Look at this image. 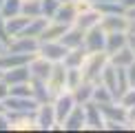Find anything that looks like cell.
<instances>
[{
    "mask_svg": "<svg viewBox=\"0 0 135 133\" xmlns=\"http://www.w3.org/2000/svg\"><path fill=\"white\" fill-rule=\"evenodd\" d=\"M126 78H128V87H135V60L126 66Z\"/></svg>",
    "mask_w": 135,
    "mask_h": 133,
    "instance_id": "39",
    "label": "cell"
},
{
    "mask_svg": "<svg viewBox=\"0 0 135 133\" xmlns=\"http://www.w3.org/2000/svg\"><path fill=\"white\" fill-rule=\"evenodd\" d=\"M0 131H9V118H7V111H0Z\"/></svg>",
    "mask_w": 135,
    "mask_h": 133,
    "instance_id": "40",
    "label": "cell"
},
{
    "mask_svg": "<svg viewBox=\"0 0 135 133\" xmlns=\"http://www.w3.org/2000/svg\"><path fill=\"white\" fill-rule=\"evenodd\" d=\"M60 42L64 44L66 49H75V47H84V31L78 29L75 25H69V29L62 33Z\"/></svg>",
    "mask_w": 135,
    "mask_h": 133,
    "instance_id": "18",
    "label": "cell"
},
{
    "mask_svg": "<svg viewBox=\"0 0 135 133\" xmlns=\"http://www.w3.org/2000/svg\"><path fill=\"white\" fill-rule=\"evenodd\" d=\"M128 89V78H126V69L124 66H117V98L122 96Z\"/></svg>",
    "mask_w": 135,
    "mask_h": 133,
    "instance_id": "35",
    "label": "cell"
},
{
    "mask_svg": "<svg viewBox=\"0 0 135 133\" xmlns=\"http://www.w3.org/2000/svg\"><path fill=\"white\" fill-rule=\"evenodd\" d=\"M126 18H135V7H131V9H126Z\"/></svg>",
    "mask_w": 135,
    "mask_h": 133,
    "instance_id": "45",
    "label": "cell"
},
{
    "mask_svg": "<svg viewBox=\"0 0 135 133\" xmlns=\"http://www.w3.org/2000/svg\"><path fill=\"white\" fill-rule=\"evenodd\" d=\"M100 84H104L109 89L111 93H113V98L117 100V66L115 64H106L102 69V75H100Z\"/></svg>",
    "mask_w": 135,
    "mask_h": 133,
    "instance_id": "19",
    "label": "cell"
},
{
    "mask_svg": "<svg viewBox=\"0 0 135 133\" xmlns=\"http://www.w3.org/2000/svg\"><path fill=\"white\" fill-rule=\"evenodd\" d=\"M104 40H106V31L102 27H93V29L84 31V49L89 53L93 51H104Z\"/></svg>",
    "mask_w": 135,
    "mask_h": 133,
    "instance_id": "10",
    "label": "cell"
},
{
    "mask_svg": "<svg viewBox=\"0 0 135 133\" xmlns=\"http://www.w3.org/2000/svg\"><path fill=\"white\" fill-rule=\"evenodd\" d=\"M20 9H22V0H4L0 7V13L4 18H13V16H20Z\"/></svg>",
    "mask_w": 135,
    "mask_h": 133,
    "instance_id": "31",
    "label": "cell"
},
{
    "mask_svg": "<svg viewBox=\"0 0 135 133\" xmlns=\"http://www.w3.org/2000/svg\"><path fill=\"white\" fill-rule=\"evenodd\" d=\"M9 96H22V98H33L31 96V82H22V84H11Z\"/></svg>",
    "mask_w": 135,
    "mask_h": 133,
    "instance_id": "34",
    "label": "cell"
},
{
    "mask_svg": "<svg viewBox=\"0 0 135 133\" xmlns=\"http://www.w3.org/2000/svg\"><path fill=\"white\" fill-rule=\"evenodd\" d=\"M20 13H22V16H27V18H38V16H42L40 0H27V2H22Z\"/></svg>",
    "mask_w": 135,
    "mask_h": 133,
    "instance_id": "32",
    "label": "cell"
},
{
    "mask_svg": "<svg viewBox=\"0 0 135 133\" xmlns=\"http://www.w3.org/2000/svg\"><path fill=\"white\" fill-rule=\"evenodd\" d=\"M33 118H36V131H60V124H58V118H55L51 102L38 104L36 111H33Z\"/></svg>",
    "mask_w": 135,
    "mask_h": 133,
    "instance_id": "2",
    "label": "cell"
},
{
    "mask_svg": "<svg viewBox=\"0 0 135 133\" xmlns=\"http://www.w3.org/2000/svg\"><path fill=\"white\" fill-rule=\"evenodd\" d=\"M100 111H102V115H104V122H106V120L126 122V107H122L117 100H113V102H106V104H100Z\"/></svg>",
    "mask_w": 135,
    "mask_h": 133,
    "instance_id": "17",
    "label": "cell"
},
{
    "mask_svg": "<svg viewBox=\"0 0 135 133\" xmlns=\"http://www.w3.org/2000/svg\"><path fill=\"white\" fill-rule=\"evenodd\" d=\"M117 102H120L122 107H133V104H135V87H128L126 91L117 98Z\"/></svg>",
    "mask_w": 135,
    "mask_h": 133,
    "instance_id": "36",
    "label": "cell"
},
{
    "mask_svg": "<svg viewBox=\"0 0 135 133\" xmlns=\"http://www.w3.org/2000/svg\"><path fill=\"white\" fill-rule=\"evenodd\" d=\"M100 20H102V13L95 7H91L86 11H80V13L75 16V20H73V25H75L78 29H82V31H89V29H93V27H98Z\"/></svg>",
    "mask_w": 135,
    "mask_h": 133,
    "instance_id": "12",
    "label": "cell"
},
{
    "mask_svg": "<svg viewBox=\"0 0 135 133\" xmlns=\"http://www.w3.org/2000/svg\"><path fill=\"white\" fill-rule=\"evenodd\" d=\"M93 87H95V82H89V80H82V84L78 87V89H73V98H75V102L78 104H86V102H91V96H93Z\"/></svg>",
    "mask_w": 135,
    "mask_h": 133,
    "instance_id": "27",
    "label": "cell"
},
{
    "mask_svg": "<svg viewBox=\"0 0 135 133\" xmlns=\"http://www.w3.org/2000/svg\"><path fill=\"white\" fill-rule=\"evenodd\" d=\"M0 111H4V102H0Z\"/></svg>",
    "mask_w": 135,
    "mask_h": 133,
    "instance_id": "47",
    "label": "cell"
},
{
    "mask_svg": "<svg viewBox=\"0 0 135 133\" xmlns=\"http://www.w3.org/2000/svg\"><path fill=\"white\" fill-rule=\"evenodd\" d=\"M60 131H84V107L75 104L69 115L60 122Z\"/></svg>",
    "mask_w": 135,
    "mask_h": 133,
    "instance_id": "11",
    "label": "cell"
},
{
    "mask_svg": "<svg viewBox=\"0 0 135 133\" xmlns=\"http://www.w3.org/2000/svg\"><path fill=\"white\" fill-rule=\"evenodd\" d=\"M58 7H60V0H40V9H42V16H44V18H49V20H51L53 16H55Z\"/></svg>",
    "mask_w": 135,
    "mask_h": 133,
    "instance_id": "33",
    "label": "cell"
},
{
    "mask_svg": "<svg viewBox=\"0 0 135 133\" xmlns=\"http://www.w3.org/2000/svg\"><path fill=\"white\" fill-rule=\"evenodd\" d=\"M0 78H2L9 87H11V84H22V82H29V80H31L27 64L13 66V69H7V71H0Z\"/></svg>",
    "mask_w": 135,
    "mask_h": 133,
    "instance_id": "16",
    "label": "cell"
},
{
    "mask_svg": "<svg viewBox=\"0 0 135 133\" xmlns=\"http://www.w3.org/2000/svg\"><path fill=\"white\" fill-rule=\"evenodd\" d=\"M0 40H2L4 44L11 40V36H9V31H7V20H4L2 13H0Z\"/></svg>",
    "mask_w": 135,
    "mask_h": 133,
    "instance_id": "38",
    "label": "cell"
},
{
    "mask_svg": "<svg viewBox=\"0 0 135 133\" xmlns=\"http://www.w3.org/2000/svg\"><path fill=\"white\" fill-rule=\"evenodd\" d=\"M36 55V53H33ZM31 60V55L27 53H16V51H9L4 47V51H0V71H7V69H13V66H22Z\"/></svg>",
    "mask_w": 135,
    "mask_h": 133,
    "instance_id": "13",
    "label": "cell"
},
{
    "mask_svg": "<svg viewBox=\"0 0 135 133\" xmlns=\"http://www.w3.org/2000/svg\"><path fill=\"white\" fill-rule=\"evenodd\" d=\"M128 33H135V18H128Z\"/></svg>",
    "mask_w": 135,
    "mask_h": 133,
    "instance_id": "43",
    "label": "cell"
},
{
    "mask_svg": "<svg viewBox=\"0 0 135 133\" xmlns=\"http://www.w3.org/2000/svg\"><path fill=\"white\" fill-rule=\"evenodd\" d=\"M22 2H27V0H22Z\"/></svg>",
    "mask_w": 135,
    "mask_h": 133,
    "instance_id": "50",
    "label": "cell"
},
{
    "mask_svg": "<svg viewBox=\"0 0 135 133\" xmlns=\"http://www.w3.org/2000/svg\"><path fill=\"white\" fill-rule=\"evenodd\" d=\"M9 131H36L33 111H7Z\"/></svg>",
    "mask_w": 135,
    "mask_h": 133,
    "instance_id": "3",
    "label": "cell"
},
{
    "mask_svg": "<svg viewBox=\"0 0 135 133\" xmlns=\"http://www.w3.org/2000/svg\"><path fill=\"white\" fill-rule=\"evenodd\" d=\"M78 11H75V4H73V0H64V2H60L58 11H55V16L51 20H58V22H64V25H73V20H75Z\"/></svg>",
    "mask_w": 135,
    "mask_h": 133,
    "instance_id": "21",
    "label": "cell"
},
{
    "mask_svg": "<svg viewBox=\"0 0 135 133\" xmlns=\"http://www.w3.org/2000/svg\"><path fill=\"white\" fill-rule=\"evenodd\" d=\"M126 47L135 53V33H128V31H126Z\"/></svg>",
    "mask_w": 135,
    "mask_h": 133,
    "instance_id": "42",
    "label": "cell"
},
{
    "mask_svg": "<svg viewBox=\"0 0 135 133\" xmlns=\"http://www.w3.org/2000/svg\"><path fill=\"white\" fill-rule=\"evenodd\" d=\"M7 20V31H9V36L13 38V36H20L22 31H25V27H27V22H29L31 18H27V16H13V18H4Z\"/></svg>",
    "mask_w": 135,
    "mask_h": 133,
    "instance_id": "28",
    "label": "cell"
},
{
    "mask_svg": "<svg viewBox=\"0 0 135 133\" xmlns=\"http://www.w3.org/2000/svg\"><path fill=\"white\" fill-rule=\"evenodd\" d=\"M7 96H9V84L0 78V102H4V98H7Z\"/></svg>",
    "mask_w": 135,
    "mask_h": 133,
    "instance_id": "41",
    "label": "cell"
},
{
    "mask_svg": "<svg viewBox=\"0 0 135 133\" xmlns=\"http://www.w3.org/2000/svg\"><path fill=\"white\" fill-rule=\"evenodd\" d=\"M133 60H135V53H133L128 47H122L120 51H115V53L109 55V62H111V64H115V66H124V69L133 62Z\"/></svg>",
    "mask_w": 135,
    "mask_h": 133,
    "instance_id": "26",
    "label": "cell"
},
{
    "mask_svg": "<svg viewBox=\"0 0 135 133\" xmlns=\"http://www.w3.org/2000/svg\"><path fill=\"white\" fill-rule=\"evenodd\" d=\"M82 66H66V91H73L82 84Z\"/></svg>",
    "mask_w": 135,
    "mask_h": 133,
    "instance_id": "29",
    "label": "cell"
},
{
    "mask_svg": "<svg viewBox=\"0 0 135 133\" xmlns=\"http://www.w3.org/2000/svg\"><path fill=\"white\" fill-rule=\"evenodd\" d=\"M91 100L95 104H106V102H113V93L109 91L104 84H100V82H95V87H93V96H91Z\"/></svg>",
    "mask_w": 135,
    "mask_h": 133,
    "instance_id": "30",
    "label": "cell"
},
{
    "mask_svg": "<svg viewBox=\"0 0 135 133\" xmlns=\"http://www.w3.org/2000/svg\"><path fill=\"white\" fill-rule=\"evenodd\" d=\"M51 104H53V111H55V118H58V124H60L78 102H75V98H73L71 91H62V93H58V96H53Z\"/></svg>",
    "mask_w": 135,
    "mask_h": 133,
    "instance_id": "9",
    "label": "cell"
},
{
    "mask_svg": "<svg viewBox=\"0 0 135 133\" xmlns=\"http://www.w3.org/2000/svg\"><path fill=\"white\" fill-rule=\"evenodd\" d=\"M29 82H31V96H33V100H36L38 104L51 102V100H53L51 91H49V87H47V82H42V80H29Z\"/></svg>",
    "mask_w": 135,
    "mask_h": 133,
    "instance_id": "23",
    "label": "cell"
},
{
    "mask_svg": "<svg viewBox=\"0 0 135 133\" xmlns=\"http://www.w3.org/2000/svg\"><path fill=\"white\" fill-rule=\"evenodd\" d=\"M66 29H69V25H64V22L49 20L47 27H44V31H42V36H40V40H60Z\"/></svg>",
    "mask_w": 135,
    "mask_h": 133,
    "instance_id": "22",
    "label": "cell"
},
{
    "mask_svg": "<svg viewBox=\"0 0 135 133\" xmlns=\"http://www.w3.org/2000/svg\"><path fill=\"white\" fill-rule=\"evenodd\" d=\"M82 107H84V131H104V115L100 111V104L91 100Z\"/></svg>",
    "mask_w": 135,
    "mask_h": 133,
    "instance_id": "4",
    "label": "cell"
},
{
    "mask_svg": "<svg viewBox=\"0 0 135 133\" xmlns=\"http://www.w3.org/2000/svg\"><path fill=\"white\" fill-rule=\"evenodd\" d=\"M47 22H49V18H44V16H38V18H31L29 22H27L25 31H22L20 36H31V38H38V40H40V36H42L44 27H47Z\"/></svg>",
    "mask_w": 135,
    "mask_h": 133,
    "instance_id": "24",
    "label": "cell"
},
{
    "mask_svg": "<svg viewBox=\"0 0 135 133\" xmlns=\"http://www.w3.org/2000/svg\"><path fill=\"white\" fill-rule=\"evenodd\" d=\"M86 49L84 47H75V49H69L66 51V55H64V66H82L84 64V60H86Z\"/></svg>",
    "mask_w": 135,
    "mask_h": 133,
    "instance_id": "25",
    "label": "cell"
},
{
    "mask_svg": "<svg viewBox=\"0 0 135 133\" xmlns=\"http://www.w3.org/2000/svg\"><path fill=\"white\" fill-rule=\"evenodd\" d=\"M126 131H135V104L126 107Z\"/></svg>",
    "mask_w": 135,
    "mask_h": 133,
    "instance_id": "37",
    "label": "cell"
},
{
    "mask_svg": "<svg viewBox=\"0 0 135 133\" xmlns=\"http://www.w3.org/2000/svg\"><path fill=\"white\" fill-rule=\"evenodd\" d=\"M122 4H124V9H131V7H135V0H120Z\"/></svg>",
    "mask_w": 135,
    "mask_h": 133,
    "instance_id": "44",
    "label": "cell"
},
{
    "mask_svg": "<svg viewBox=\"0 0 135 133\" xmlns=\"http://www.w3.org/2000/svg\"><path fill=\"white\" fill-rule=\"evenodd\" d=\"M47 87L51 91V96H58V93L66 91V66H64V62H53L51 73L47 78Z\"/></svg>",
    "mask_w": 135,
    "mask_h": 133,
    "instance_id": "5",
    "label": "cell"
},
{
    "mask_svg": "<svg viewBox=\"0 0 135 133\" xmlns=\"http://www.w3.org/2000/svg\"><path fill=\"white\" fill-rule=\"evenodd\" d=\"M66 51H69V49H66L60 40H40V47H38V53H40L42 58H47L49 62H62Z\"/></svg>",
    "mask_w": 135,
    "mask_h": 133,
    "instance_id": "6",
    "label": "cell"
},
{
    "mask_svg": "<svg viewBox=\"0 0 135 133\" xmlns=\"http://www.w3.org/2000/svg\"><path fill=\"white\" fill-rule=\"evenodd\" d=\"M4 47H7V44H4L2 40H0V51H4Z\"/></svg>",
    "mask_w": 135,
    "mask_h": 133,
    "instance_id": "46",
    "label": "cell"
},
{
    "mask_svg": "<svg viewBox=\"0 0 135 133\" xmlns=\"http://www.w3.org/2000/svg\"><path fill=\"white\" fill-rule=\"evenodd\" d=\"M38 102L33 98L22 96H7L4 98V111H36Z\"/></svg>",
    "mask_w": 135,
    "mask_h": 133,
    "instance_id": "15",
    "label": "cell"
},
{
    "mask_svg": "<svg viewBox=\"0 0 135 133\" xmlns=\"http://www.w3.org/2000/svg\"><path fill=\"white\" fill-rule=\"evenodd\" d=\"M100 27H102L106 33H111V31H126L128 29V18H126V13H109V16H102Z\"/></svg>",
    "mask_w": 135,
    "mask_h": 133,
    "instance_id": "14",
    "label": "cell"
},
{
    "mask_svg": "<svg viewBox=\"0 0 135 133\" xmlns=\"http://www.w3.org/2000/svg\"><path fill=\"white\" fill-rule=\"evenodd\" d=\"M38 47H40V40H38V38H31V36H13V38L7 42V49H9V51L27 53V55L38 53Z\"/></svg>",
    "mask_w": 135,
    "mask_h": 133,
    "instance_id": "8",
    "label": "cell"
},
{
    "mask_svg": "<svg viewBox=\"0 0 135 133\" xmlns=\"http://www.w3.org/2000/svg\"><path fill=\"white\" fill-rule=\"evenodd\" d=\"M60 2H64V0H60Z\"/></svg>",
    "mask_w": 135,
    "mask_h": 133,
    "instance_id": "49",
    "label": "cell"
},
{
    "mask_svg": "<svg viewBox=\"0 0 135 133\" xmlns=\"http://www.w3.org/2000/svg\"><path fill=\"white\" fill-rule=\"evenodd\" d=\"M2 2H4V0H0V7H2Z\"/></svg>",
    "mask_w": 135,
    "mask_h": 133,
    "instance_id": "48",
    "label": "cell"
},
{
    "mask_svg": "<svg viewBox=\"0 0 135 133\" xmlns=\"http://www.w3.org/2000/svg\"><path fill=\"white\" fill-rule=\"evenodd\" d=\"M122 47H126V31H111V33H106V40H104L106 55L120 51Z\"/></svg>",
    "mask_w": 135,
    "mask_h": 133,
    "instance_id": "20",
    "label": "cell"
},
{
    "mask_svg": "<svg viewBox=\"0 0 135 133\" xmlns=\"http://www.w3.org/2000/svg\"><path fill=\"white\" fill-rule=\"evenodd\" d=\"M51 66H53V62H49V60L42 58L40 53L31 55V60L27 62V69H29L31 80H42V82H47L49 73H51Z\"/></svg>",
    "mask_w": 135,
    "mask_h": 133,
    "instance_id": "7",
    "label": "cell"
},
{
    "mask_svg": "<svg viewBox=\"0 0 135 133\" xmlns=\"http://www.w3.org/2000/svg\"><path fill=\"white\" fill-rule=\"evenodd\" d=\"M109 64V55L106 51H93L86 53V60L82 64V75L84 80L89 82H100V75H102V69Z\"/></svg>",
    "mask_w": 135,
    "mask_h": 133,
    "instance_id": "1",
    "label": "cell"
}]
</instances>
